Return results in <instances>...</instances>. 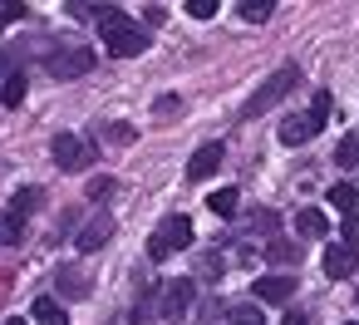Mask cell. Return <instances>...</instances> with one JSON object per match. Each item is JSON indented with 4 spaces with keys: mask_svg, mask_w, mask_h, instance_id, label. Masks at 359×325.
<instances>
[{
    "mask_svg": "<svg viewBox=\"0 0 359 325\" xmlns=\"http://www.w3.org/2000/svg\"><path fill=\"white\" fill-rule=\"evenodd\" d=\"M25 89H30V79L15 69L6 84H0V104H6V109H15V104H25Z\"/></svg>",
    "mask_w": 359,
    "mask_h": 325,
    "instance_id": "cell-14",
    "label": "cell"
},
{
    "mask_svg": "<svg viewBox=\"0 0 359 325\" xmlns=\"http://www.w3.org/2000/svg\"><path fill=\"white\" fill-rule=\"evenodd\" d=\"M305 138H315V124H310L305 114H295V119L280 124V143H285V148H300Z\"/></svg>",
    "mask_w": 359,
    "mask_h": 325,
    "instance_id": "cell-13",
    "label": "cell"
},
{
    "mask_svg": "<svg viewBox=\"0 0 359 325\" xmlns=\"http://www.w3.org/2000/svg\"><path fill=\"white\" fill-rule=\"evenodd\" d=\"M217 11H222L217 0H187V15H192V20H212Z\"/></svg>",
    "mask_w": 359,
    "mask_h": 325,
    "instance_id": "cell-24",
    "label": "cell"
},
{
    "mask_svg": "<svg viewBox=\"0 0 359 325\" xmlns=\"http://www.w3.org/2000/svg\"><path fill=\"white\" fill-rule=\"evenodd\" d=\"M197 300V281H187V276H177V281H168V291H163V315L168 320H177V315H187V305Z\"/></svg>",
    "mask_w": 359,
    "mask_h": 325,
    "instance_id": "cell-5",
    "label": "cell"
},
{
    "mask_svg": "<svg viewBox=\"0 0 359 325\" xmlns=\"http://www.w3.org/2000/svg\"><path fill=\"white\" fill-rule=\"evenodd\" d=\"M207 207H212L217 217H231V212L241 207V197H236V187H222V192H212V197H207Z\"/></svg>",
    "mask_w": 359,
    "mask_h": 325,
    "instance_id": "cell-15",
    "label": "cell"
},
{
    "mask_svg": "<svg viewBox=\"0 0 359 325\" xmlns=\"http://www.w3.org/2000/svg\"><path fill=\"white\" fill-rule=\"evenodd\" d=\"M20 237H25V217L6 212V217H0V241H6V246H15Z\"/></svg>",
    "mask_w": 359,
    "mask_h": 325,
    "instance_id": "cell-18",
    "label": "cell"
},
{
    "mask_svg": "<svg viewBox=\"0 0 359 325\" xmlns=\"http://www.w3.org/2000/svg\"><path fill=\"white\" fill-rule=\"evenodd\" d=\"M30 315H35V325H69V310H65L55 296H40V300L30 305Z\"/></svg>",
    "mask_w": 359,
    "mask_h": 325,
    "instance_id": "cell-12",
    "label": "cell"
},
{
    "mask_svg": "<svg viewBox=\"0 0 359 325\" xmlns=\"http://www.w3.org/2000/svg\"><path fill=\"white\" fill-rule=\"evenodd\" d=\"M104 133H109V138H114V143H128V138H133V128H128V124H109V128H104Z\"/></svg>",
    "mask_w": 359,
    "mask_h": 325,
    "instance_id": "cell-29",
    "label": "cell"
},
{
    "mask_svg": "<svg viewBox=\"0 0 359 325\" xmlns=\"http://www.w3.org/2000/svg\"><path fill=\"white\" fill-rule=\"evenodd\" d=\"M231 325H266L261 305H231Z\"/></svg>",
    "mask_w": 359,
    "mask_h": 325,
    "instance_id": "cell-22",
    "label": "cell"
},
{
    "mask_svg": "<svg viewBox=\"0 0 359 325\" xmlns=\"http://www.w3.org/2000/svg\"><path fill=\"white\" fill-rule=\"evenodd\" d=\"M177 109H182V99H177V94H163V99H158V114H163V119H172Z\"/></svg>",
    "mask_w": 359,
    "mask_h": 325,
    "instance_id": "cell-28",
    "label": "cell"
},
{
    "mask_svg": "<svg viewBox=\"0 0 359 325\" xmlns=\"http://www.w3.org/2000/svg\"><path fill=\"white\" fill-rule=\"evenodd\" d=\"M344 246L359 251V217H344Z\"/></svg>",
    "mask_w": 359,
    "mask_h": 325,
    "instance_id": "cell-27",
    "label": "cell"
},
{
    "mask_svg": "<svg viewBox=\"0 0 359 325\" xmlns=\"http://www.w3.org/2000/svg\"><path fill=\"white\" fill-rule=\"evenodd\" d=\"M222 158H226L222 143H202V148L192 153V163H187V178H192V183H207V178L222 168Z\"/></svg>",
    "mask_w": 359,
    "mask_h": 325,
    "instance_id": "cell-8",
    "label": "cell"
},
{
    "mask_svg": "<svg viewBox=\"0 0 359 325\" xmlns=\"http://www.w3.org/2000/svg\"><path fill=\"white\" fill-rule=\"evenodd\" d=\"M50 153H55V168H65V173H79V168L94 163V148H89L84 138H74V133H60V138L50 143Z\"/></svg>",
    "mask_w": 359,
    "mask_h": 325,
    "instance_id": "cell-4",
    "label": "cell"
},
{
    "mask_svg": "<svg viewBox=\"0 0 359 325\" xmlns=\"http://www.w3.org/2000/svg\"><path fill=\"white\" fill-rule=\"evenodd\" d=\"M344 325H359V320H344Z\"/></svg>",
    "mask_w": 359,
    "mask_h": 325,
    "instance_id": "cell-34",
    "label": "cell"
},
{
    "mask_svg": "<svg viewBox=\"0 0 359 325\" xmlns=\"http://www.w3.org/2000/svg\"><path fill=\"white\" fill-rule=\"evenodd\" d=\"M15 20H25V6H15V0H11V6H0V30L15 25Z\"/></svg>",
    "mask_w": 359,
    "mask_h": 325,
    "instance_id": "cell-26",
    "label": "cell"
},
{
    "mask_svg": "<svg viewBox=\"0 0 359 325\" xmlns=\"http://www.w3.org/2000/svg\"><path fill=\"white\" fill-rule=\"evenodd\" d=\"M241 20H251V25H261V20H271L276 15V6H271V0H241Z\"/></svg>",
    "mask_w": 359,
    "mask_h": 325,
    "instance_id": "cell-16",
    "label": "cell"
},
{
    "mask_svg": "<svg viewBox=\"0 0 359 325\" xmlns=\"http://www.w3.org/2000/svg\"><path fill=\"white\" fill-rule=\"evenodd\" d=\"M330 202H334L339 212H349V217H354V202H359V192H354L349 183H334V187H330Z\"/></svg>",
    "mask_w": 359,
    "mask_h": 325,
    "instance_id": "cell-19",
    "label": "cell"
},
{
    "mask_svg": "<svg viewBox=\"0 0 359 325\" xmlns=\"http://www.w3.org/2000/svg\"><path fill=\"white\" fill-rule=\"evenodd\" d=\"M89 69H94V55H89V50H65V55L50 60V74H55V79H79V74H89Z\"/></svg>",
    "mask_w": 359,
    "mask_h": 325,
    "instance_id": "cell-7",
    "label": "cell"
},
{
    "mask_svg": "<svg viewBox=\"0 0 359 325\" xmlns=\"http://www.w3.org/2000/svg\"><path fill=\"white\" fill-rule=\"evenodd\" d=\"M330 109H334V99H330V94L320 89V94H315V104H310V114H305V119L315 124V133H320V128L330 124Z\"/></svg>",
    "mask_w": 359,
    "mask_h": 325,
    "instance_id": "cell-17",
    "label": "cell"
},
{
    "mask_svg": "<svg viewBox=\"0 0 359 325\" xmlns=\"http://www.w3.org/2000/svg\"><path fill=\"white\" fill-rule=\"evenodd\" d=\"M295 84H300V69H295V65H280V69H276V74H266V84L246 99L241 119H261V114H266V109H276V104L295 89Z\"/></svg>",
    "mask_w": 359,
    "mask_h": 325,
    "instance_id": "cell-2",
    "label": "cell"
},
{
    "mask_svg": "<svg viewBox=\"0 0 359 325\" xmlns=\"http://www.w3.org/2000/svg\"><path fill=\"white\" fill-rule=\"evenodd\" d=\"M99 35H104V45H109V55H118V60H133V55H143L148 50V30L143 25H133L123 11H104V20H99Z\"/></svg>",
    "mask_w": 359,
    "mask_h": 325,
    "instance_id": "cell-1",
    "label": "cell"
},
{
    "mask_svg": "<svg viewBox=\"0 0 359 325\" xmlns=\"http://www.w3.org/2000/svg\"><path fill=\"white\" fill-rule=\"evenodd\" d=\"M354 266H359V256H354L344 241H339V246H325V276H330V281H349Z\"/></svg>",
    "mask_w": 359,
    "mask_h": 325,
    "instance_id": "cell-9",
    "label": "cell"
},
{
    "mask_svg": "<svg viewBox=\"0 0 359 325\" xmlns=\"http://www.w3.org/2000/svg\"><path fill=\"white\" fill-rule=\"evenodd\" d=\"M192 246V222L187 217H168L153 237H148V256L153 261H168L172 251H187Z\"/></svg>",
    "mask_w": 359,
    "mask_h": 325,
    "instance_id": "cell-3",
    "label": "cell"
},
{
    "mask_svg": "<svg viewBox=\"0 0 359 325\" xmlns=\"http://www.w3.org/2000/svg\"><path fill=\"white\" fill-rule=\"evenodd\" d=\"M109 237H114V217H94V222H84V227H79L74 246H79V251H99Z\"/></svg>",
    "mask_w": 359,
    "mask_h": 325,
    "instance_id": "cell-10",
    "label": "cell"
},
{
    "mask_svg": "<svg viewBox=\"0 0 359 325\" xmlns=\"http://www.w3.org/2000/svg\"><path fill=\"white\" fill-rule=\"evenodd\" d=\"M35 202H40V192H35V187H20V192L11 197V212H15V217H30Z\"/></svg>",
    "mask_w": 359,
    "mask_h": 325,
    "instance_id": "cell-21",
    "label": "cell"
},
{
    "mask_svg": "<svg viewBox=\"0 0 359 325\" xmlns=\"http://www.w3.org/2000/svg\"><path fill=\"white\" fill-rule=\"evenodd\" d=\"M60 291H65V296H84V291H89V276H79V271H60Z\"/></svg>",
    "mask_w": 359,
    "mask_h": 325,
    "instance_id": "cell-23",
    "label": "cell"
},
{
    "mask_svg": "<svg viewBox=\"0 0 359 325\" xmlns=\"http://www.w3.org/2000/svg\"><path fill=\"white\" fill-rule=\"evenodd\" d=\"M251 296L266 300V305H280V300L295 296V276H256L251 281Z\"/></svg>",
    "mask_w": 359,
    "mask_h": 325,
    "instance_id": "cell-6",
    "label": "cell"
},
{
    "mask_svg": "<svg viewBox=\"0 0 359 325\" xmlns=\"http://www.w3.org/2000/svg\"><path fill=\"white\" fill-rule=\"evenodd\" d=\"M114 187H118L114 178H94V183H89V197H94V202H104V197H114Z\"/></svg>",
    "mask_w": 359,
    "mask_h": 325,
    "instance_id": "cell-25",
    "label": "cell"
},
{
    "mask_svg": "<svg viewBox=\"0 0 359 325\" xmlns=\"http://www.w3.org/2000/svg\"><path fill=\"white\" fill-rule=\"evenodd\" d=\"M11 74H15V69H11V65H6V55H0V84H6V79H11Z\"/></svg>",
    "mask_w": 359,
    "mask_h": 325,
    "instance_id": "cell-32",
    "label": "cell"
},
{
    "mask_svg": "<svg viewBox=\"0 0 359 325\" xmlns=\"http://www.w3.org/2000/svg\"><path fill=\"white\" fill-rule=\"evenodd\" d=\"M334 163H339V168H354V163H359V138H354V133H344V138H339Z\"/></svg>",
    "mask_w": 359,
    "mask_h": 325,
    "instance_id": "cell-20",
    "label": "cell"
},
{
    "mask_svg": "<svg viewBox=\"0 0 359 325\" xmlns=\"http://www.w3.org/2000/svg\"><path fill=\"white\" fill-rule=\"evenodd\" d=\"M280 325H310V315H300V310H290V315H285Z\"/></svg>",
    "mask_w": 359,
    "mask_h": 325,
    "instance_id": "cell-31",
    "label": "cell"
},
{
    "mask_svg": "<svg viewBox=\"0 0 359 325\" xmlns=\"http://www.w3.org/2000/svg\"><path fill=\"white\" fill-rule=\"evenodd\" d=\"M325 232H330V222H325L320 207H300V212H295V237H300V241H315V237H325Z\"/></svg>",
    "mask_w": 359,
    "mask_h": 325,
    "instance_id": "cell-11",
    "label": "cell"
},
{
    "mask_svg": "<svg viewBox=\"0 0 359 325\" xmlns=\"http://www.w3.org/2000/svg\"><path fill=\"white\" fill-rule=\"evenodd\" d=\"M271 261H290L295 256V246H285V241H271V251H266Z\"/></svg>",
    "mask_w": 359,
    "mask_h": 325,
    "instance_id": "cell-30",
    "label": "cell"
},
{
    "mask_svg": "<svg viewBox=\"0 0 359 325\" xmlns=\"http://www.w3.org/2000/svg\"><path fill=\"white\" fill-rule=\"evenodd\" d=\"M6 325H30V320H25V315H11V320H6Z\"/></svg>",
    "mask_w": 359,
    "mask_h": 325,
    "instance_id": "cell-33",
    "label": "cell"
}]
</instances>
